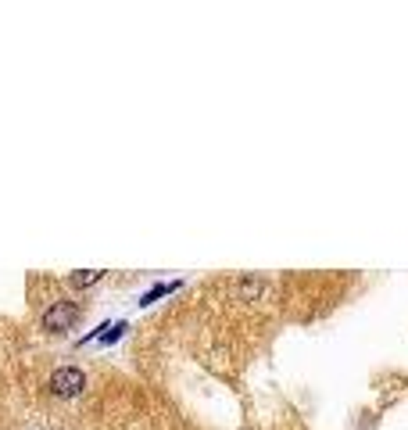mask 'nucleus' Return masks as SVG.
Listing matches in <instances>:
<instances>
[{"label":"nucleus","mask_w":408,"mask_h":430,"mask_svg":"<svg viewBox=\"0 0 408 430\" xmlns=\"http://www.w3.org/2000/svg\"><path fill=\"white\" fill-rule=\"evenodd\" d=\"M83 387H86V377H83V370H76V366H61V370H54V377H50V391L57 398H76V394H83Z\"/></svg>","instance_id":"nucleus-1"},{"label":"nucleus","mask_w":408,"mask_h":430,"mask_svg":"<svg viewBox=\"0 0 408 430\" xmlns=\"http://www.w3.org/2000/svg\"><path fill=\"white\" fill-rule=\"evenodd\" d=\"M76 319H79V305H72V301H54L50 309L43 312V326H47L50 333H65V330H72Z\"/></svg>","instance_id":"nucleus-2"},{"label":"nucleus","mask_w":408,"mask_h":430,"mask_svg":"<svg viewBox=\"0 0 408 430\" xmlns=\"http://www.w3.org/2000/svg\"><path fill=\"white\" fill-rule=\"evenodd\" d=\"M101 276H104V272H97V269H79V272L69 276V284H72V287H93Z\"/></svg>","instance_id":"nucleus-3"},{"label":"nucleus","mask_w":408,"mask_h":430,"mask_svg":"<svg viewBox=\"0 0 408 430\" xmlns=\"http://www.w3.org/2000/svg\"><path fill=\"white\" fill-rule=\"evenodd\" d=\"M176 287H179V284H165V287H154V291H147V294H143V301H140V305H154V301H158L162 294H169V291H176Z\"/></svg>","instance_id":"nucleus-4"},{"label":"nucleus","mask_w":408,"mask_h":430,"mask_svg":"<svg viewBox=\"0 0 408 430\" xmlns=\"http://www.w3.org/2000/svg\"><path fill=\"white\" fill-rule=\"evenodd\" d=\"M125 330H129V323H115L108 333H104V345H111V341H118V337L125 333Z\"/></svg>","instance_id":"nucleus-5"}]
</instances>
